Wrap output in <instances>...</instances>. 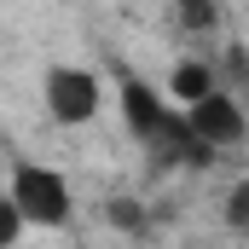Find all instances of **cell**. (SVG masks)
<instances>
[{
  "label": "cell",
  "instance_id": "6da1fadb",
  "mask_svg": "<svg viewBox=\"0 0 249 249\" xmlns=\"http://www.w3.org/2000/svg\"><path fill=\"white\" fill-rule=\"evenodd\" d=\"M12 203L29 226H64L70 220V186L47 162H18L12 168Z\"/></svg>",
  "mask_w": 249,
  "mask_h": 249
},
{
  "label": "cell",
  "instance_id": "7a4b0ae2",
  "mask_svg": "<svg viewBox=\"0 0 249 249\" xmlns=\"http://www.w3.org/2000/svg\"><path fill=\"white\" fill-rule=\"evenodd\" d=\"M186 122H191V133L209 145V151H226V145H244V133H249V116H244V105L232 99V93H209V99H197L186 110Z\"/></svg>",
  "mask_w": 249,
  "mask_h": 249
},
{
  "label": "cell",
  "instance_id": "3957f363",
  "mask_svg": "<svg viewBox=\"0 0 249 249\" xmlns=\"http://www.w3.org/2000/svg\"><path fill=\"white\" fill-rule=\"evenodd\" d=\"M47 110H53V122L64 127H81L99 116V75H87V70H53L47 75Z\"/></svg>",
  "mask_w": 249,
  "mask_h": 249
},
{
  "label": "cell",
  "instance_id": "277c9868",
  "mask_svg": "<svg viewBox=\"0 0 249 249\" xmlns=\"http://www.w3.org/2000/svg\"><path fill=\"white\" fill-rule=\"evenodd\" d=\"M122 116H127V127H133V139L145 145V139L168 122L174 110L157 99V87H145V81H133V75H127V81H122Z\"/></svg>",
  "mask_w": 249,
  "mask_h": 249
},
{
  "label": "cell",
  "instance_id": "5b68a950",
  "mask_svg": "<svg viewBox=\"0 0 249 249\" xmlns=\"http://www.w3.org/2000/svg\"><path fill=\"white\" fill-rule=\"evenodd\" d=\"M168 93L191 110L197 99H209V93H214V70H209L203 58H180V64H174V75H168Z\"/></svg>",
  "mask_w": 249,
  "mask_h": 249
},
{
  "label": "cell",
  "instance_id": "8992f818",
  "mask_svg": "<svg viewBox=\"0 0 249 249\" xmlns=\"http://www.w3.org/2000/svg\"><path fill=\"white\" fill-rule=\"evenodd\" d=\"M23 214H18V203H12V191H0V249H12L18 238H23Z\"/></svg>",
  "mask_w": 249,
  "mask_h": 249
},
{
  "label": "cell",
  "instance_id": "52a82bcc",
  "mask_svg": "<svg viewBox=\"0 0 249 249\" xmlns=\"http://www.w3.org/2000/svg\"><path fill=\"white\" fill-rule=\"evenodd\" d=\"M226 220H232V232H249V180L226 191Z\"/></svg>",
  "mask_w": 249,
  "mask_h": 249
},
{
  "label": "cell",
  "instance_id": "ba28073f",
  "mask_svg": "<svg viewBox=\"0 0 249 249\" xmlns=\"http://www.w3.org/2000/svg\"><path fill=\"white\" fill-rule=\"evenodd\" d=\"M105 214H110L122 232H139V226H145V214H139V203H133V197H110V203H105Z\"/></svg>",
  "mask_w": 249,
  "mask_h": 249
},
{
  "label": "cell",
  "instance_id": "9c48e42d",
  "mask_svg": "<svg viewBox=\"0 0 249 249\" xmlns=\"http://www.w3.org/2000/svg\"><path fill=\"white\" fill-rule=\"evenodd\" d=\"M180 23L186 29H209L214 23V0H180Z\"/></svg>",
  "mask_w": 249,
  "mask_h": 249
}]
</instances>
